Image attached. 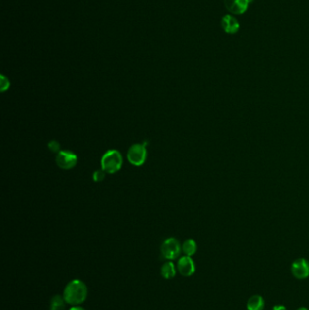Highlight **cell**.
Masks as SVG:
<instances>
[{
	"mask_svg": "<svg viewBox=\"0 0 309 310\" xmlns=\"http://www.w3.org/2000/svg\"><path fill=\"white\" fill-rule=\"evenodd\" d=\"M88 289L84 283L80 279H74L68 283L64 289L63 298L67 304L80 306L87 299Z\"/></svg>",
	"mask_w": 309,
	"mask_h": 310,
	"instance_id": "cell-1",
	"label": "cell"
},
{
	"mask_svg": "<svg viewBox=\"0 0 309 310\" xmlns=\"http://www.w3.org/2000/svg\"><path fill=\"white\" fill-rule=\"evenodd\" d=\"M122 156L117 150L107 151L101 159L102 170L107 173H116L121 170L122 166Z\"/></svg>",
	"mask_w": 309,
	"mask_h": 310,
	"instance_id": "cell-2",
	"label": "cell"
},
{
	"mask_svg": "<svg viewBox=\"0 0 309 310\" xmlns=\"http://www.w3.org/2000/svg\"><path fill=\"white\" fill-rule=\"evenodd\" d=\"M147 158V150L145 144H135L132 145L127 153V159L134 166L143 165Z\"/></svg>",
	"mask_w": 309,
	"mask_h": 310,
	"instance_id": "cell-3",
	"label": "cell"
},
{
	"mask_svg": "<svg viewBox=\"0 0 309 310\" xmlns=\"http://www.w3.org/2000/svg\"><path fill=\"white\" fill-rule=\"evenodd\" d=\"M160 251L163 258L169 261H172L177 259L182 251V247L180 242L176 238H170L166 239L160 247Z\"/></svg>",
	"mask_w": 309,
	"mask_h": 310,
	"instance_id": "cell-4",
	"label": "cell"
},
{
	"mask_svg": "<svg viewBox=\"0 0 309 310\" xmlns=\"http://www.w3.org/2000/svg\"><path fill=\"white\" fill-rule=\"evenodd\" d=\"M77 156L70 151H61L55 157L57 166L63 170L72 169L77 165Z\"/></svg>",
	"mask_w": 309,
	"mask_h": 310,
	"instance_id": "cell-5",
	"label": "cell"
},
{
	"mask_svg": "<svg viewBox=\"0 0 309 310\" xmlns=\"http://www.w3.org/2000/svg\"><path fill=\"white\" fill-rule=\"evenodd\" d=\"M252 2L253 0H224V6L232 14L243 15L249 10Z\"/></svg>",
	"mask_w": 309,
	"mask_h": 310,
	"instance_id": "cell-6",
	"label": "cell"
},
{
	"mask_svg": "<svg viewBox=\"0 0 309 310\" xmlns=\"http://www.w3.org/2000/svg\"><path fill=\"white\" fill-rule=\"evenodd\" d=\"M292 275L298 279H305L309 277V262L303 258L294 261L291 265Z\"/></svg>",
	"mask_w": 309,
	"mask_h": 310,
	"instance_id": "cell-7",
	"label": "cell"
},
{
	"mask_svg": "<svg viewBox=\"0 0 309 310\" xmlns=\"http://www.w3.org/2000/svg\"><path fill=\"white\" fill-rule=\"evenodd\" d=\"M177 270L183 277L193 276L196 271V266L192 257H182L177 263Z\"/></svg>",
	"mask_w": 309,
	"mask_h": 310,
	"instance_id": "cell-8",
	"label": "cell"
},
{
	"mask_svg": "<svg viewBox=\"0 0 309 310\" xmlns=\"http://www.w3.org/2000/svg\"><path fill=\"white\" fill-rule=\"evenodd\" d=\"M221 24L224 32L231 35L237 33L240 28V24L237 21V18L232 15L223 16L221 18Z\"/></svg>",
	"mask_w": 309,
	"mask_h": 310,
	"instance_id": "cell-9",
	"label": "cell"
},
{
	"mask_svg": "<svg viewBox=\"0 0 309 310\" xmlns=\"http://www.w3.org/2000/svg\"><path fill=\"white\" fill-rule=\"evenodd\" d=\"M265 307V301L260 295H254L249 298L247 302L248 310H263Z\"/></svg>",
	"mask_w": 309,
	"mask_h": 310,
	"instance_id": "cell-10",
	"label": "cell"
},
{
	"mask_svg": "<svg viewBox=\"0 0 309 310\" xmlns=\"http://www.w3.org/2000/svg\"><path fill=\"white\" fill-rule=\"evenodd\" d=\"M161 276L165 279H171L176 276V267L171 261H167L160 270Z\"/></svg>",
	"mask_w": 309,
	"mask_h": 310,
	"instance_id": "cell-11",
	"label": "cell"
},
{
	"mask_svg": "<svg viewBox=\"0 0 309 310\" xmlns=\"http://www.w3.org/2000/svg\"><path fill=\"white\" fill-rule=\"evenodd\" d=\"M182 249L185 256L192 257L197 252V243L193 239H187L182 244Z\"/></svg>",
	"mask_w": 309,
	"mask_h": 310,
	"instance_id": "cell-12",
	"label": "cell"
},
{
	"mask_svg": "<svg viewBox=\"0 0 309 310\" xmlns=\"http://www.w3.org/2000/svg\"><path fill=\"white\" fill-rule=\"evenodd\" d=\"M66 303L67 302L65 301L63 296L61 297L59 295H56L51 299L50 310H66Z\"/></svg>",
	"mask_w": 309,
	"mask_h": 310,
	"instance_id": "cell-13",
	"label": "cell"
},
{
	"mask_svg": "<svg viewBox=\"0 0 309 310\" xmlns=\"http://www.w3.org/2000/svg\"><path fill=\"white\" fill-rule=\"evenodd\" d=\"M105 177V171H103V170H99V171H96V172H94V174H93V180H94V182H96V183H99V182H102Z\"/></svg>",
	"mask_w": 309,
	"mask_h": 310,
	"instance_id": "cell-14",
	"label": "cell"
},
{
	"mask_svg": "<svg viewBox=\"0 0 309 310\" xmlns=\"http://www.w3.org/2000/svg\"><path fill=\"white\" fill-rule=\"evenodd\" d=\"M9 85L10 83L8 81L7 78H5V76H1V83H0V87H1V91L2 92H5L7 89L9 88Z\"/></svg>",
	"mask_w": 309,
	"mask_h": 310,
	"instance_id": "cell-15",
	"label": "cell"
},
{
	"mask_svg": "<svg viewBox=\"0 0 309 310\" xmlns=\"http://www.w3.org/2000/svg\"><path fill=\"white\" fill-rule=\"evenodd\" d=\"M48 148L53 153H59L60 144H58L56 141H51L49 144H48Z\"/></svg>",
	"mask_w": 309,
	"mask_h": 310,
	"instance_id": "cell-16",
	"label": "cell"
},
{
	"mask_svg": "<svg viewBox=\"0 0 309 310\" xmlns=\"http://www.w3.org/2000/svg\"><path fill=\"white\" fill-rule=\"evenodd\" d=\"M273 310H287L286 307H284V306H282V305H276V306H275V307L273 308Z\"/></svg>",
	"mask_w": 309,
	"mask_h": 310,
	"instance_id": "cell-17",
	"label": "cell"
},
{
	"mask_svg": "<svg viewBox=\"0 0 309 310\" xmlns=\"http://www.w3.org/2000/svg\"><path fill=\"white\" fill-rule=\"evenodd\" d=\"M69 310H85L81 306H73L72 308Z\"/></svg>",
	"mask_w": 309,
	"mask_h": 310,
	"instance_id": "cell-18",
	"label": "cell"
},
{
	"mask_svg": "<svg viewBox=\"0 0 309 310\" xmlns=\"http://www.w3.org/2000/svg\"><path fill=\"white\" fill-rule=\"evenodd\" d=\"M308 310L307 308H305V307H302V308H299V309H298V310Z\"/></svg>",
	"mask_w": 309,
	"mask_h": 310,
	"instance_id": "cell-19",
	"label": "cell"
}]
</instances>
